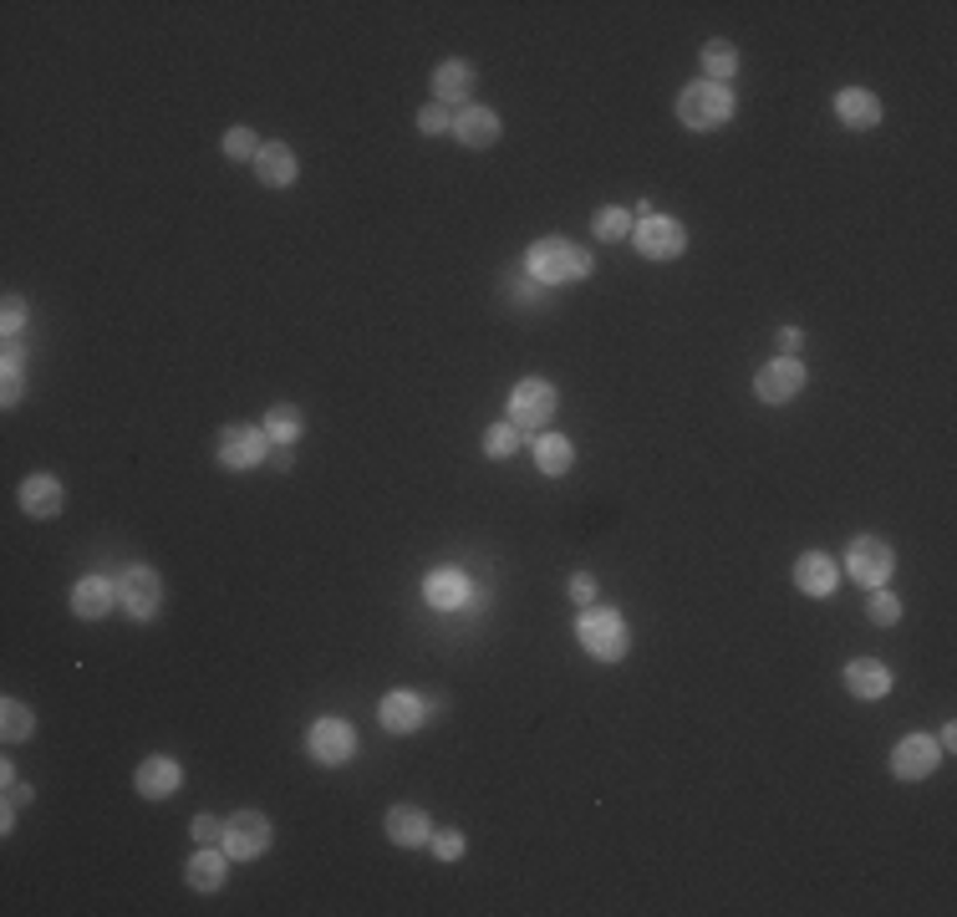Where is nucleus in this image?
<instances>
[{
	"label": "nucleus",
	"instance_id": "38",
	"mask_svg": "<svg viewBox=\"0 0 957 917\" xmlns=\"http://www.w3.org/2000/svg\"><path fill=\"white\" fill-rule=\"evenodd\" d=\"M0 780H6V810H16V806H21L26 796H31V790H26V785L16 780V770H11V765H6V770H0Z\"/></svg>",
	"mask_w": 957,
	"mask_h": 917
},
{
	"label": "nucleus",
	"instance_id": "11",
	"mask_svg": "<svg viewBox=\"0 0 957 917\" xmlns=\"http://www.w3.org/2000/svg\"><path fill=\"white\" fill-rule=\"evenodd\" d=\"M800 387H805V363L800 357H775V363L754 377V393L764 403H790Z\"/></svg>",
	"mask_w": 957,
	"mask_h": 917
},
{
	"label": "nucleus",
	"instance_id": "5",
	"mask_svg": "<svg viewBox=\"0 0 957 917\" xmlns=\"http://www.w3.org/2000/svg\"><path fill=\"white\" fill-rule=\"evenodd\" d=\"M846 571L856 581H861V586H881V581H891V571H897V551H891V545L886 541H876V535H861V541L850 545V555H846Z\"/></svg>",
	"mask_w": 957,
	"mask_h": 917
},
{
	"label": "nucleus",
	"instance_id": "39",
	"mask_svg": "<svg viewBox=\"0 0 957 917\" xmlns=\"http://www.w3.org/2000/svg\"><path fill=\"white\" fill-rule=\"evenodd\" d=\"M21 326H26V306H21V296H11L6 302V337H21Z\"/></svg>",
	"mask_w": 957,
	"mask_h": 917
},
{
	"label": "nucleus",
	"instance_id": "6",
	"mask_svg": "<svg viewBox=\"0 0 957 917\" xmlns=\"http://www.w3.org/2000/svg\"><path fill=\"white\" fill-rule=\"evenodd\" d=\"M306 749H312V760H322V765H347L352 755H357V729H352L347 719H316L312 734H306Z\"/></svg>",
	"mask_w": 957,
	"mask_h": 917
},
{
	"label": "nucleus",
	"instance_id": "40",
	"mask_svg": "<svg viewBox=\"0 0 957 917\" xmlns=\"http://www.w3.org/2000/svg\"><path fill=\"white\" fill-rule=\"evenodd\" d=\"M800 342H805L800 326H779V352H785V357H795V352H800Z\"/></svg>",
	"mask_w": 957,
	"mask_h": 917
},
{
	"label": "nucleus",
	"instance_id": "22",
	"mask_svg": "<svg viewBox=\"0 0 957 917\" xmlns=\"http://www.w3.org/2000/svg\"><path fill=\"white\" fill-rule=\"evenodd\" d=\"M72 612L82 617V622H97V617L112 612V581L102 576H82L72 586Z\"/></svg>",
	"mask_w": 957,
	"mask_h": 917
},
{
	"label": "nucleus",
	"instance_id": "27",
	"mask_svg": "<svg viewBox=\"0 0 957 917\" xmlns=\"http://www.w3.org/2000/svg\"><path fill=\"white\" fill-rule=\"evenodd\" d=\"M703 72H708V82L729 87V77L739 72V51H733L729 41H708L703 47Z\"/></svg>",
	"mask_w": 957,
	"mask_h": 917
},
{
	"label": "nucleus",
	"instance_id": "20",
	"mask_svg": "<svg viewBox=\"0 0 957 917\" xmlns=\"http://www.w3.org/2000/svg\"><path fill=\"white\" fill-rule=\"evenodd\" d=\"M61 480H51V474H31V480L21 484V510L37 520H51L61 510Z\"/></svg>",
	"mask_w": 957,
	"mask_h": 917
},
{
	"label": "nucleus",
	"instance_id": "30",
	"mask_svg": "<svg viewBox=\"0 0 957 917\" xmlns=\"http://www.w3.org/2000/svg\"><path fill=\"white\" fill-rule=\"evenodd\" d=\"M520 448V428L515 423H494L490 434H484V454L490 458H510Z\"/></svg>",
	"mask_w": 957,
	"mask_h": 917
},
{
	"label": "nucleus",
	"instance_id": "2",
	"mask_svg": "<svg viewBox=\"0 0 957 917\" xmlns=\"http://www.w3.org/2000/svg\"><path fill=\"white\" fill-rule=\"evenodd\" d=\"M678 118H682V128H698V134H708V128H723V122L733 118V92H729V87H718V82L682 87Z\"/></svg>",
	"mask_w": 957,
	"mask_h": 917
},
{
	"label": "nucleus",
	"instance_id": "10",
	"mask_svg": "<svg viewBox=\"0 0 957 917\" xmlns=\"http://www.w3.org/2000/svg\"><path fill=\"white\" fill-rule=\"evenodd\" d=\"M265 444H270V438H265L260 428L235 423V428L219 434V464H225V470H255V464L265 458Z\"/></svg>",
	"mask_w": 957,
	"mask_h": 917
},
{
	"label": "nucleus",
	"instance_id": "16",
	"mask_svg": "<svg viewBox=\"0 0 957 917\" xmlns=\"http://www.w3.org/2000/svg\"><path fill=\"white\" fill-rule=\"evenodd\" d=\"M255 174H260L265 189H286V184H296V154H290L286 144H260Z\"/></svg>",
	"mask_w": 957,
	"mask_h": 917
},
{
	"label": "nucleus",
	"instance_id": "29",
	"mask_svg": "<svg viewBox=\"0 0 957 917\" xmlns=\"http://www.w3.org/2000/svg\"><path fill=\"white\" fill-rule=\"evenodd\" d=\"M296 434H300V413L290 408V403L270 408V423H265V438H276V444H290Z\"/></svg>",
	"mask_w": 957,
	"mask_h": 917
},
{
	"label": "nucleus",
	"instance_id": "31",
	"mask_svg": "<svg viewBox=\"0 0 957 917\" xmlns=\"http://www.w3.org/2000/svg\"><path fill=\"white\" fill-rule=\"evenodd\" d=\"M21 398V342L6 337V408Z\"/></svg>",
	"mask_w": 957,
	"mask_h": 917
},
{
	"label": "nucleus",
	"instance_id": "17",
	"mask_svg": "<svg viewBox=\"0 0 957 917\" xmlns=\"http://www.w3.org/2000/svg\"><path fill=\"white\" fill-rule=\"evenodd\" d=\"M846 688L856 699H886V693H891V668L876 663V658H856V663L846 668Z\"/></svg>",
	"mask_w": 957,
	"mask_h": 917
},
{
	"label": "nucleus",
	"instance_id": "21",
	"mask_svg": "<svg viewBox=\"0 0 957 917\" xmlns=\"http://www.w3.org/2000/svg\"><path fill=\"white\" fill-rule=\"evenodd\" d=\"M454 134L464 148H490V144H500V118L490 108H464L454 118Z\"/></svg>",
	"mask_w": 957,
	"mask_h": 917
},
{
	"label": "nucleus",
	"instance_id": "23",
	"mask_svg": "<svg viewBox=\"0 0 957 917\" xmlns=\"http://www.w3.org/2000/svg\"><path fill=\"white\" fill-rule=\"evenodd\" d=\"M474 92V67L468 61H443L433 67V102H464Z\"/></svg>",
	"mask_w": 957,
	"mask_h": 917
},
{
	"label": "nucleus",
	"instance_id": "19",
	"mask_svg": "<svg viewBox=\"0 0 957 917\" xmlns=\"http://www.w3.org/2000/svg\"><path fill=\"white\" fill-rule=\"evenodd\" d=\"M387 836H393L397 846H428V836H433L428 810H418V806H393V810H387Z\"/></svg>",
	"mask_w": 957,
	"mask_h": 917
},
{
	"label": "nucleus",
	"instance_id": "34",
	"mask_svg": "<svg viewBox=\"0 0 957 917\" xmlns=\"http://www.w3.org/2000/svg\"><path fill=\"white\" fill-rule=\"evenodd\" d=\"M255 154H260V144H255L250 128H229L225 134V158H235L239 164V158H255Z\"/></svg>",
	"mask_w": 957,
	"mask_h": 917
},
{
	"label": "nucleus",
	"instance_id": "24",
	"mask_svg": "<svg viewBox=\"0 0 957 917\" xmlns=\"http://www.w3.org/2000/svg\"><path fill=\"white\" fill-rule=\"evenodd\" d=\"M423 596H428L433 607H443V612H448V607H464L468 602V581L458 576V571H433V576L423 581Z\"/></svg>",
	"mask_w": 957,
	"mask_h": 917
},
{
	"label": "nucleus",
	"instance_id": "32",
	"mask_svg": "<svg viewBox=\"0 0 957 917\" xmlns=\"http://www.w3.org/2000/svg\"><path fill=\"white\" fill-rule=\"evenodd\" d=\"M596 235L601 240H627V235H632V215H627V209H601Z\"/></svg>",
	"mask_w": 957,
	"mask_h": 917
},
{
	"label": "nucleus",
	"instance_id": "15",
	"mask_svg": "<svg viewBox=\"0 0 957 917\" xmlns=\"http://www.w3.org/2000/svg\"><path fill=\"white\" fill-rule=\"evenodd\" d=\"M836 581H840V571H836V561H830V555L810 551V555H800V561H795V586H800V592L830 596V592H836Z\"/></svg>",
	"mask_w": 957,
	"mask_h": 917
},
{
	"label": "nucleus",
	"instance_id": "26",
	"mask_svg": "<svg viewBox=\"0 0 957 917\" xmlns=\"http://www.w3.org/2000/svg\"><path fill=\"white\" fill-rule=\"evenodd\" d=\"M571 458H575L571 454V438H561V434H540L535 438V464L545 474H565V470H571Z\"/></svg>",
	"mask_w": 957,
	"mask_h": 917
},
{
	"label": "nucleus",
	"instance_id": "41",
	"mask_svg": "<svg viewBox=\"0 0 957 917\" xmlns=\"http://www.w3.org/2000/svg\"><path fill=\"white\" fill-rule=\"evenodd\" d=\"M571 596H575V602H581V607H586L591 596H596V581H591L586 571H581V576H571Z\"/></svg>",
	"mask_w": 957,
	"mask_h": 917
},
{
	"label": "nucleus",
	"instance_id": "4",
	"mask_svg": "<svg viewBox=\"0 0 957 917\" xmlns=\"http://www.w3.org/2000/svg\"><path fill=\"white\" fill-rule=\"evenodd\" d=\"M225 857H235V861H255L270 846V821H265L260 810H239V816H229L225 821Z\"/></svg>",
	"mask_w": 957,
	"mask_h": 917
},
{
	"label": "nucleus",
	"instance_id": "14",
	"mask_svg": "<svg viewBox=\"0 0 957 917\" xmlns=\"http://www.w3.org/2000/svg\"><path fill=\"white\" fill-rule=\"evenodd\" d=\"M179 780H184V770H179L174 760H164V755L144 760V765H138V775H132L138 796H148V800H168L174 790H179Z\"/></svg>",
	"mask_w": 957,
	"mask_h": 917
},
{
	"label": "nucleus",
	"instance_id": "7",
	"mask_svg": "<svg viewBox=\"0 0 957 917\" xmlns=\"http://www.w3.org/2000/svg\"><path fill=\"white\" fill-rule=\"evenodd\" d=\"M545 418H555V387L530 377V383H520L515 393H510V423L525 434V428H540Z\"/></svg>",
	"mask_w": 957,
	"mask_h": 917
},
{
	"label": "nucleus",
	"instance_id": "25",
	"mask_svg": "<svg viewBox=\"0 0 957 917\" xmlns=\"http://www.w3.org/2000/svg\"><path fill=\"white\" fill-rule=\"evenodd\" d=\"M225 851H199V857L189 861V871H184V877H189V887L194 893H219V887H225Z\"/></svg>",
	"mask_w": 957,
	"mask_h": 917
},
{
	"label": "nucleus",
	"instance_id": "8",
	"mask_svg": "<svg viewBox=\"0 0 957 917\" xmlns=\"http://www.w3.org/2000/svg\"><path fill=\"white\" fill-rule=\"evenodd\" d=\"M118 602L132 622H148V617L158 612V602H164V586H158V576L148 566H132L128 576L118 581Z\"/></svg>",
	"mask_w": 957,
	"mask_h": 917
},
{
	"label": "nucleus",
	"instance_id": "33",
	"mask_svg": "<svg viewBox=\"0 0 957 917\" xmlns=\"http://www.w3.org/2000/svg\"><path fill=\"white\" fill-rule=\"evenodd\" d=\"M866 612H871V622H881V628H891V622H897L901 617V602L891 592H881V586H876L871 592V602H866Z\"/></svg>",
	"mask_w": 957,
	"mask_h": 917
},
{
	"label": "nucleus",
	"instance_id": "13",
	"mask_svg": "<svg viewBox=\"0 0 957 917\" xmlns=\"http://www.w3.org/2000/svg\"><path fill=\"white\" fill-rule=\"evenodd\" d=\"M377 719H383L387 734H413V729L428 719V709H423L418 693H403V688H397V693H387V699L377 703Z\"/></svg>",
	"mask_w": 957,
	"mask_h": 917
},
{
	"label": "nucleus",
	"instance_id": "18",
	"mask_svg": "<svg viewBox=\"0 0 957 917\" xmlns=\"http://www.w3.org/2000/svg\"><path fill=\"white\" fill-rule=\"evenodd\" d=\"M836 118L846 128H876L881 122V102L866 87H846V92H836Z\"/></svg>",
	"mask_w": 957,
	"mask_h": 917
},
{
	"label": "nucleus",
	"instance_id": "12",
	"mask_svg": "<svg viewBox=\"0 0 957 917\" xmlns=\"http://www.w3.org/2000/svg\"><path fill=\"white\" fill-rule=\"evenodd\" d=\"M937 760H943V749H937V739L927 734H907L897 745V755H891V770L901 775V780H927V775L937 770Z\"/></svg>",
	"mask_w": 957,
	"mask_h": 917
},
{
	"label": "nucleus",
	"instance_id": "35",
	"mask_svg": "<svg viewBox=\"0 0 957 917\" xmlns=\"http://www.w3.org/2000/svg\"><path fill=\"white\" fill-rule=\"evenodd\" d=\"M428 846H433V857H438V861L464 857V836H458V831H433Z\"/></svg>",
	"mask_w": 957,
	"mask_h": 917
},
{
	"label": "nucleus",
	"instance_id": "37",
	"mask_svg": "<svg viewBox=\"0 0 957 917\" xmlns=\"http://www.w3.org/2000/svg\"><path fill=\"white\" fill-rule=\"evenodd\" d=\"M189 831H194V841H219V836H225V821H215V816H194Z\"/></svg>",
	"mask_w": 957,
	"mask_h": 917
},
{
	"label": "nucleus",
	"instance_id": "28",
	"mask_svg": "<svg viewBox=\"0 0 957 917\" xmlns=\"http://www.w3.org/2000/svg\"><path fill=\"white\" fill-rule=\"evenodd\" d=\"M31 729H37V719H31V709L16 699H6V709H0V734H6V745H21V739H31Z\"/></svg>",
	"mask_w": 957,
	"mask_h": 917
},
{
	"label": "nucleus",
	"instance_id": "36",
	"mask_svg": "<svg viewBox=\"0 0 957 917\" xmlns=\"http://www.w3.org/2000/svg\"><path fill=\"white\" fill-rule=\"evenodd\" d=\"M418 128H423V134H448V128H454V118H448V108H443V102H428V108L418 112Z\"/></svg>",
	"mask_w": 957,
	"mask_h": 917
},
{
	"label": "nucleus",
	"instance_id": "9",
	"mask_svg": "<svg viewBox=\"0 0 957 917\" xmlns=\"http://www.w3.org/2000/svg\"><path fill=\"white\" fill-rule=\"evenodd\" d=\"M632 240H637V250H642L647 260H672V255H682V245H688V229H682L678 219L652 215V219L637 225Z\"/></svg>",
	"mask_w": 957,
	"mask_h": 917
},
{
	"label": "nucleus",
	"instance_id": "1",
	"mask_svg": "<svg viewBox=\"0 0 957 917\" xmlns=\"http://www.w3.org/2000/svg\"><path fill=\"white\" fill-rule=\"evenodd\" d=\"M525 266L545 286H565V280H586L591 276V255L571 240H535L525 255Z\"/></svg>",
	"mask_w": 957,
	"mask_h": 917
},
{
	"label": "nucleus",
	"instance_id": "3",
	"mask_svg": "<svg viewBox=\"0 0 957 917\" xmlns=\"http://www.w3.org/2000/svg\"><path fill=\"white\" fill-rule=\"evenodd\" d=\"M575 632H581V648H586L591 658H601V663H616L627 652V622H622V612H611V607H591V612L575 622Z\"/></svg>",
	"mask_w": 957,
	"mask_h": 917
}]
</instances>
